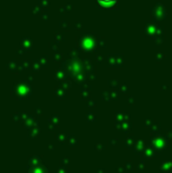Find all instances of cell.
<instances>
[{"mask_svg": "<svg viewBox=\"0 0 172 173\" xmlns=\"http://www.w3.org/2000/svg\"><path fill=\"white\" fill-rule=\"evenodd\" d=\"M99 1L103 4H112V3H114L116 0H99Z\"/></svg>", "mask_w": 172, "mask_h": 173, "instance_id": "1", "label": "cell"}]
</instances>
